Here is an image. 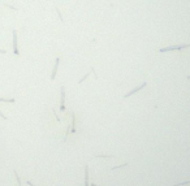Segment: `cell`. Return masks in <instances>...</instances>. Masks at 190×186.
I'll use <instances>...</instances> for the list:
<instances>
[{
  "label": "cell",
  "instance_id": "1",
  "mask_svg": "<svg viewBox=\"0 0 190 186\" xmlns=\"http://www.w3.org/2000/svg\"><path fill=\"white\" fill-rule=\"evenodd\" d=\"M190 44H176V46H169V47H164V48H160L159 52H168V51H176V50H184V48H189Z\"/></svg>",
  "mask_w": 190,
  "mask_h": 186
},
{
  "label": "cell",
  "instance_id": "2",
  "mask_svg": "<svg viewBox=\"0 0 190 186\" xmlns=\"http://www.w3.org/2000/svg\"><path fill=\"white\" fill-rule=\"evenodd\" d=\"M146 86H147V82H143V83H142L141 86H137V87H136V89H133L131 91H129L128 94H125V95H124V98H125V99H126V98H129V96H131L133 94H136L137 91H139V90H142V89H144V87H146Z\"/></svg>",
  "mask_w": 190,
  "mask_h": 186
},
{
  "label": "cell",
  "instance_id": "3",
  "mask_svg": "<svg viewBox=\"0 0 190 186\" xmlns=\"http://www.w3.org/2000/svg\"><path fill=\"white\" fill-rule=\"evenodd\" d=\"M13 53L16 56L20 55V51H18V46H17V30H13Z\"/></svg>",
  "mask_w": 190,
  "mask_h": 186
},
{
  "label": "cell",
  "instance_id": "4",
  "mask_svg": "<svg viewBox=\"0 0 190 186\" xmlns=\"http://www.w3.org/2000/svg\"><path fill=\"white\" fill-rule=\"evenodd\" d=\"M59 64H60V57H56V61H55L53 69H52V74H51V81H53L55 78H56V73H57V68H59Z\"/></svg>",
  "mask_w": 190,
  "mask_h": 186
},
{
  "label": "cell",
  "instance_id": "5",
  "mask_svg": "<svg viewBox=\"0 0 190 186\" xmlns=\"http://www.w3.org/2000/svg\"><path fill=\"white\" fill-rule=\"evenodd\" d=\"M60 111H65V89L64 86H61V104H60Z\"/></svg>",
  "mask_w": 190,
  "mask_h": 186
},
{
  "label": "cell",
  "instance_id": "6",
  "mask_svg": "<svg viewBox=\"0 0 190 186\" xmlns=\"http://www.w3.org/2000/svg\"><path fill=\"white\" fill-rule=\"evenodd\" d=\"M83 169H85V186H90V176H89V165L86 164V165L83 167Z\"/></svg>",
  "mask_w": 190,
  "mask_h": 186
},
{
  "label": "cell",
  "instance_id": "7",
  "mask_svg": "<svg viewBox=\"0 0 190 186\" xmlns=\"http://www.w3.org/2000/svg\"><path fill=\"white\" fill-rule=\"evenodd\" d=\"M0 102H3V103H14L16 102V99L14 98H0Z\"/></svg>",
  "mask_w": 190,
  "mask_h": 186
},
{
  "label": "cell",
  "instance_id": "8",
  "mask_svg": "<svg viewBox=\"0 0 190 186\" xmlns=\"http://www.w3.org/2000/svg\"><path fill=\"white\" fill-rule=\"evenodd\" d=\"M94 158H102V159H111V158H113V155H95Z\"/></svg>",
  "mask_w": 190,
  "mask_h": 186
},
{
  "label": "cell",
  "instance_id": "9",
  "mask_svg": "<svg viewBox=\"0 0 190 186\" xmlns=\"http://www.w3.org/2000/svg\"><path fill=\"white\" fill-rule=\"evenodd\" d=\"M14 177H16V180H17V183H18V186H22V183H21V180H20V176H18V173L14 170Z\"/></svg>",
  "mask_w": 190,
  "mask_h": 186
},
{
  "label": "cell",
  "instance_id": "10",
  "mask_svg": "<svg viewBox=\"0 0 190 186\" xmlns=\"http://www.w3.org/2000/svg\"><path fill=\"white\" fill-rule=\"evenodd\" d=\"M190 183V181H185V182H180V183H176L174 186H184V185H187Z\"/></svg>",
  "mask_w": 190,
  "mask_h": 186
},
{
  "label": "cell",
  "instance_id": "11",
  "mask_svg": "<svg viewBox=\"0 0 190 186\" xmlns=\"http://www.w3.org/2000/svg\"><path fill=\"white\" fill-rule=\"evenodd\" d=\"M126 165H128V163L122 164V165H117V167H113V168H112V170H115V169H119V168H122V167H126Z\"/></svg>",
  "mask_w": 190,
  "mask_h": 186
},
{
  "label": "cell",
  "instance_id": "12",
  "mask_svg": "<svg viewBox=\"0 0 190 186\" xmlns=\"http://www.w3.org/2000/svg\"><path fill=\"white\" fill-rule=\"evenodd\" d=\"M5 7H8V8H12V9H14V10H17V8L16 7H13V5H9V4H4Z\"/></svg>",
  "mask_w": 190,
  "mask_h": 186
},
{
  "label": "cell",
  "instance_id": "13",
  "mask_svg": "<svg viewBox=\"0 0 190 186\" xmlns=\"http://www.w3.org/2000/svg\"><path fill=\"white\" fill-rule=\"evenodd\" d=\"M0 117H2L3 120H7V116H4V115L2 113V111H0Z\"/></svg>",
  "mask_w": 190,
  "mask_h": 186
},
{
  "label": "cell",
  "instance_id": "14",
  "mask_svg": "<svg viewBox=\"0 0 190 186\" xmlns=\"http://www.w3.org/2000/svg\"><path fill=\"white\" fill-rule=\"evenodd\" d=\"M26 183H27V185H29V186H35V185H34V183H33V182H30V181H26Z\"/></svg>",
  "mask_w": 190,
  "mask_h": 186
},
{
  "label": "cell",
  "instance_id": "15",
  "mask_svg": "<svg viewBox=\"0 0 190 186\" xmlns=\"http://www.w3.org/2000/svg\"><path fill=\"white\" fill-rule=\"evenodd\" d=\"M0 53H3V55H5V53H7V51H5V50H0Z\"/></svg>",
  "mask_w": 190,
  "mask_h": 186
},
{
  "label": "cell",
  "instance_id": "16",
  "mask_svg": "<svg viewBox=\"0 0 190 186\" xmlns=\"http://www.w3.org/2000/svg\"><path fill=\"white\" fill-rule=\"evenodd\" d=\"M90 186H100V185H96V183H90Z\"/></svg>",
  "mask_w": 190,
  "mask_h": 186
},
{
  "label": "cell",
  "instance_id": "17",
  "mask_svg": "<svg viewBox=\"0 0 190 186\" xmlns=\"http://www.w3.org/2000/svg\"><path fill=\"white\" fill-rule=\"evenodd\" d=\"M187 80H189V81H190V75H187Z\"/></svg>",
  "mask_w": 190,
  "mask_h": 186
}]
</instances>
